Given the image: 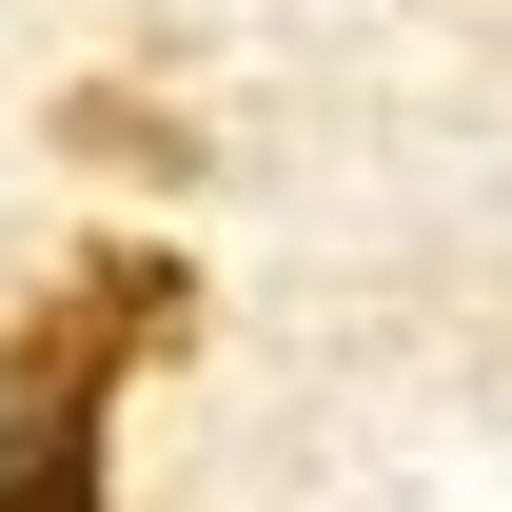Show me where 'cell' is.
<instances>
[{"label":"cell","instance_id":"6da1fadb","mask_svg":"<svg viewBox=\"0 0 512 512\" xmlns=\"http://www.w3.org/2000/svg\"><path fill=\"white\" fill-rule=\"evenodd\" d=\"M138 296H158V276H99V316H79L60 355H40V394L0 414V512H99V355L138 335Z\"/></svg>","mask_w":512,"mask_h":512}]
</instances>
